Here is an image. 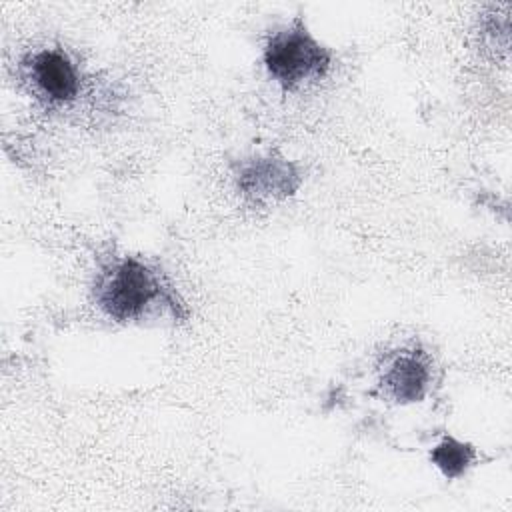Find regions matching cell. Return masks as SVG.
I'll use <instances>...</instances> for the list:
<instances>
[{
  "instance_id": "6da1fadb",
  "label": "cell",
  "mask_w": 512,
  "mask_h": 512,
  "mask_svg": "<svg viewBox=\"0 0 512 512\" xmlns=\"http://www.w3.org/2000/svg\"><path fill=\"white\" fill-rule=\"evenodd\" d=\"M160 276L134 256H124L108 266L96 282V302L100 310L116 320L130 322L142 318L160 300L178 306L164 294Z\"/></svg>"
},
{
  "instance_id": "7a4b0ae2",
  "label": "cell",
  "mask_w": 512,
  "mask_h": 512,
  "mask_svg": "<svg viewBox=\"0 0 512 512\" xmlns=\"http://www.w3.org/2000/svg\"><path fill=\"white\" fill-rule=\"evenodd\" d=\"M330 64L332 52L308 32L300 18L276 30L264 46V66L284 90H296L320 80L330 70Z\"/></svg>"
},
{
  "instance_id": "3957f363",
  "label": "cell",
  "mask_w": 512,
  "mask_h": 512,
  "mask_svg": "<svg viewBox=\"0 0 512 512\" xmlns=\"http://www.w3.org/2000/svg\"><path fill=\"white\" fill-rule=\"evenodd\" d=\"M234 178L240 194L256 204L284 200L302 184L298 168L278 154L254 156L240 162Z\"/></svg>"
},
{
  "instance_id": "277c9868",
  "label": "cell",
  "mask_w": 512,
  "mask_h": 512,
  "mask_svg": "<svg viewBox=\"0 0 512 512\" xmlns=\"http://www.w3.org/2000/svg\"><path fill=\"white\" fill-rule=\"evenodd\" d=\"M28 78L50 104H68L80 92V74L66 52L42 48L26 58Z\"/></svg>"
},
{
  "instance_id": "5b68a950",
  "label": "cell",
  "mask_w": 512,
  "mask_h": 512,
  "mask_svg": "<svg viewBox=\"0 0 512 512\" xmlns=\"http://www.w3.org/2000/svg\"><path fill=\"white\" fill-rule=\"evenodd\" d=\"M380 386L388 398L400 404L420 402L430 386L428 356L418 350H400L382 372Z\"/></svg>"
},
{
  "instance_id": "8992f818",
  "label": "cell",
  "mask_w": 512,
  "mask_h": 512,
  "mask_svg": "<svg viewBox=\"0 0 512 512\" xmlns=\"http://www.w3.org/2000/svg\"><path fill=\"white\" fill-rule=\"evenodd\" d=\"M430 460L446 478H460L474 464L476 448L454 436H444L432 448Z\"/></svg>"
}]
</instances>
